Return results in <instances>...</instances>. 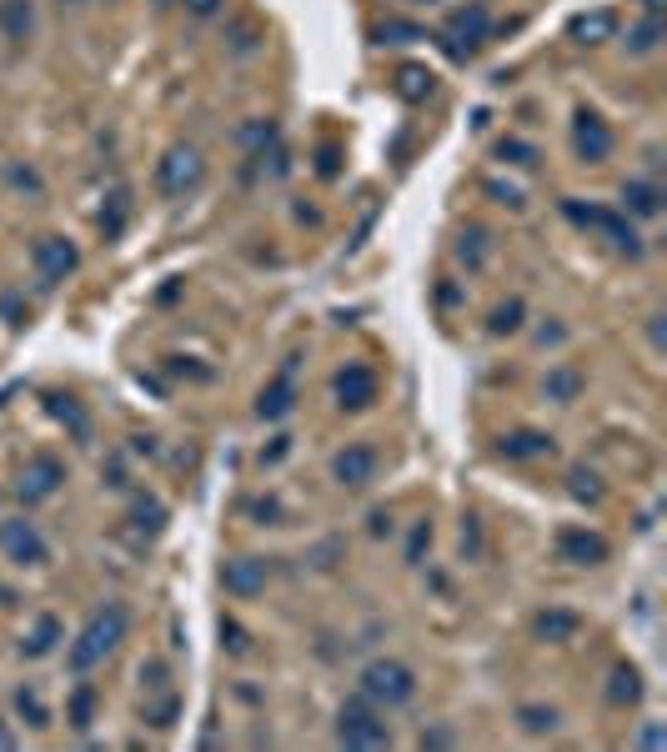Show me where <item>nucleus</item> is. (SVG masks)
<instances>
[{
  "instance_id": "f257e3e1",
  "label": "nucleus",
  "mask_w": 667,
  "mask_h": 752,
  "mask_svg": "<svg viewBox=\"0 0 667 752\" xmlns=\"http://www.w3.org/2000/svg\"><path fill=\"white\" fill-rule=\"evenodd\" d=\"M126 627H131V617H126V607L121 602H106V607H96L91 612V622L81 627V637L71 642V672H91L96 662H106L121 642H126Z\"/></svg>"
},
{
  "instance_id": "f03ea898",
  "label": "nucleus",
  "mask_w": 667,
  "mask_h": 752,
  "mask_svg": "<svg viewBox=\"0 0 667 752\" xmlns=\"http://www.w3.org/2000/svg\"><path fill=\"white\" fill-rule=\"evenodd\" d=\"M362 697H372L377 707H402V702H412V697H417V677H412V667H407V662H397V657H377V662H367V667H362Z\"/></svg>"
},
{
  "instance_id": "7ed1b4c3",
  "label": "nucleus",
  "mask_w": 667,
  "mask_h": 752,
  "mask_svg": "<svg viewBox=\"0 0 667 752\" xmlns=\"http://www.w3.org/2000/svg\"><path fill=\"white\" fill-rule=\"evenodd\" d=\"M337 742H342V747H387V742H392V727H387V717L377 712L372 697H352V702H342V712H337Z\"/></svg>"
},
{
  "instance_id": "20e7f679",
  "label": "nucleus",
  "mask_w": 667,
  "mask_h": 752,
  "mask_svg": "<svg viewBox=\"0 0 667 752\" xmlns=\"http://www.w3.org/2000/svg\"><path fill=\"white\" fill-rule=\"evenodd\" d=\"M206 181V161H201V151L196 146H171L161 161H156V186H161V196H191L196 186Z\"/></svg>"
},
{
  "instance_id": "39448f33",
  "label": "nucleus",
  "mask_w": 667,
  "mask_h": 752,
  "mask_svg": "<svg viewBox=\"0 0 667 752\" xmlns=\"http://www.w3.org/2000/svg\"><path fill=\"white\" fill-rule=\"evenodd\" d=\"M487 26H492V21H487V6H462V11H452V21L442 26L437 41H442V51H447L452 61H467V56L487 41Z\"/></svg>"
},
{
  "instance_id": "423d86ee",
  "label": "nucleus",
  "mask_w": 667,
  "mask_h": 752,
  "mask_svg": "<svg viewBox=\"0 0 667 752\" xmlns=\"http://www.w3.org/2000/svg\"><path fill=\"white\" fill-rule=\"evenodd\" d=\"M61 482H66V467H61V457H51V452H36V457L21 467V477H16V497H21L26 507H36V502H51V497L61 492Z\"/></svg>"
},
{
  "instance_id": "0eeeda50",
  "label": "nucleus",
  "mask_w": 667,
  "mask_h": 752,
  "mask_svg": "<svg viewBox=\"0 0 667 752\" xmlns=\"http://www.w3.org/2000/svg\"><path fill=\"white\" fill-rule=\"evenodd\" d=\"M0 552H6L16 567H41V562L51 557V547H46V537H41V527H36L31 517L0 522Z\"/></svg>"
},
{
  "instance_id": "6e6552de",
  "label": "nucleus",
  "mask_w": 667,
  "mask_h": 752,
  "mask_svg": "<svg viewBox=\"0 0 667 752\" xmlns=\"http://www.w3.org/2000/svg\"><path fill=\"white\" fill-rule=\"evenodd\" d=\"M562 211H567L577 226H597L602 236H612V246H617V251H627V256H642V241H637V231H632V226H627L617 211H597V206H577V201H567Z\"/></svg>"
},
{
  "instance_id": "1a4fd4ad",
  "label": "nucleus",
  "mask_w": 667,
  "mask_h": 752,
  "mask_svg": "<svg viewBox=\"0 0 667 752\" xmlns=\"http://www.w3.org/2000/svg\"><path fill=\"white\" fill-rule=\"evenodd\" d=\"M31 261H36V276H41L46 286H56V281H66V276L76 271V246H71L66 236H41V241L31 246Z\"/></svg>"
},
{
  "instance_id": "9d476101",
  "label": "nucleus",
  "mask_w": 667,
  "mask_h": 752,
  "mask_svg": "<svg viewBox=\"0 0 667 752\" xmlns=\"http://www.w3.org/2000/svg\"><path fill=\"white\" fill-rule=\"evenodd\" d=\"M331 477H337L342 487H367L377 477V452L367 442H347L337 457H331Z\"/></svg>"
},
{
  "instance_id": "9b49d317",
  "label": "nucleus",
  "mask_w": 667,
  "mask_h": 752,
  "mask_svg": "<svg viewBox=\"0 0 667 752\" xmlns=\"http://www.w3.org/2000/svg\"><path fill=\"white\" fill-rule=\"evenodd\" d=\"M557 557L572 562V567H597V562H607V542L587 527H562L557 532Z\"/></svg>"
},
{
  "instance_id": "f8f14e48",
  "label": "nucleus",
  "mask_w": 667,
  "mask_h": 752,
  "mask_svg": "<svg viewBox=\"0 0 667 752\" xmlns=\"http://www.w3.org/2000/svg\"><path fill=\"white\" fill-rule=\"evenodd\" d=\"M337 402H342V407H352V412L372 407V402H377V371H372V366H362V361L342 366V371H337Z\"/></svg>"
},
{
  "instance_id": "ddd939ff",
  "label": "nucleus",
  "mask_w": 667,
  "mask_h": 752,
  "mask_svg": "<svg viewBox=\"0 0 667 752\" xmlns=\"http://www.w3.org/2000/svg\"><path fill=\"white\" fill-rule=\"evenodd\" d=\"M221 582H226L231 597L251 602V597L266 592V562H256V557H231V562L221 567Z\"/></svg>"
},
{
  "instance_id": "4468645a",
  "label": "nucleus",
  "mask_w": 667,
  "mask_h": 752,
  "mask_svg": "<svg viewBox=\"0 0 667 752\" xmlns=\"http://www.w3.org/2000/svg\"><path fill=\"white\" fill-rule=\"evenodd\" d=\"M572 146H577V156L582 161H607L612 156V131H607V121L602 116H592V111H582L577 116V131H572Z\"/></svg>"
},
{
  "instance_id": "2eb2a0df",
  "label": "nucleus",
  "mask_w": 667,
  "mask_h": 752,
  "mask_svg": "<svg viewBox=\"0 0 667 752\" xmlns=\"http://www.w3.org/2000/svg\"><path fill=\"white\" fill-rule=\"evenodd\" d=\"M572 36H577L582 46L612 41V36H617V11H587V16H577V21H572Z\"/></svg>"
},
{
  "instance_id": "dca6fc26",
  "label": "nucleus",
  "mask_w": 667,
  "mask_h": 752,
  "mask_svg": "<svg viewBox=\"0 0 667 752\" xmlns=\"http://www.w3.org/2000/svg\"><path fill=\"white\" fill-rule=\"evenodd\" d=\"M547 452H552L547 432H507L502 437V457H512V462H532V457H547Z\"/></svg>"
},
{
  "instance_id": "f3484780",
  "label": "nucleus",
  "mask_w": 667,
  "mask_h": 752,
  "mask_svg": "<svg viewBox=\"0 0 667 752\" xmlns=\"http://www.w3.org/2000/svg\"><path fill=\"white\" fill-rule=\"evenodd\" d=\"M542 392H547V402H557V407L577 402V392H582V371H577V366H552L547 382H542Z\"/></svg>"
},
{
  "instance_id": "a211bd4d",
  "label": "nucleus",
  "mask_w": 667,
  "mask_h": 752,
  "mask_svg": "<svg viewBox=\"0 0 667 752\" xmlns=\"http://www.w3.org/2000/svg\"><path fill=\"white\" fill-rule=\"evenodd\" d=\"M31 26H36L31 0H0V31H6L11 41H26V36H31Z\"/></svg>"
},
{
  "instance_id": "6ab92c4d",
  "label": "nucleus",
  "mask_w": 667,
  "mask_h": 752,
  "mask_svg": "<svg viewBox=\"0 0 667 752\" xmlns=\"http://www.w3.org/2000/svg\"><path fill=\"white\" fill-rule=\"evenodd\" d=\"M56 642H61V617H51V612H41V617H36V627L26 632V642H21V652H26V657H46V652H51Z\"/></svg>"
},
{
  "instance_id": "aec40b11",
  "label": "nucleus",
  "mask_w": 667,
  "mask_h": 752,
  "mask_svg": "<svg viewBox=\"0 0 667 752\" xmlns=\"http://www.w3.org/2000/svg\"><path fill=\"white\" fill-rule=\"evenodd\" d=\"M622 206H627L632 216H657V211H662V191L647 186V181H627V186H622Z\"/></svg>"
},
{
  "instance_id": "412c9836",
  "label": "nucleus",
  "mask_w": 667,
  "mask_h": 752,
  "mask_svg": "<svg viewBox=\"0 0 667 752\" xmlns=\"http://www.w3.org/2000/svg\"><path fill=\"white\" fill-rule=\"evenodd\" d=\"M296 407V392H291V382L281 376V382H271L266 392H261V402H256V412L266 417V422H276V417H286Z\"/></svg>"
},
{
  "instance_id": "4be33fe9",
  "label": "nucleus",
  "mask_w": 667,
  "mask_h": 752,
  "mask_svg": "<svg viewBox=\"0 0 667 752\" xmlns=\"http://www.w3.org/2000/svg\"><path fill=\"white\" fill-rule=\"evenodd\" d=\"M397 96L412 101V106L427 101V96H432V71H427V66H402V71H397Z\"/></svg>"
},
{
  "instance_id": "5701e85b",
  "label": "nucleus",
  "mask_w": 667,
  "mask_h": 752,
  "mask_svg": "<svg viewBox=\"0 0 667 752\" xmlns=\"http://www.w3.org/2000/svg\"><path fill=\"white\" fill-rule=\"evenodd\" d=\"M572 632H577V617L562 612V607H547V612L537 617V637H547V642H567Z\"/></svg>"
},
{
  "instance_id": "b1692460",
  "label": "nucleus",
  "mask_w": 667,
  "mask_h": 752,
  "mask_svg": "<svg viewBox=\"0 0 667 752\" xmlns=\"http://www.w3.org/2000/svg\"><path fill=\"white\" fill-rule=\"evenodd\" d=\"M66 722H71V727H91V722H96V687H91V682H81V687L71 692Z\"/></svg>"
},
{
  "instance_id": "393cba45",
  "label": "nucleus",
  "mask_w": 667,
  "mask_h": 752,
  "mask_svg": "<svg viewBox=\"0 0 667 752\" xmlns=\"http://www.w3.org/2000/svg\"><path fill=\"white\" fill-rule=\"evenodd\" d=\"M607 697H612L617 707L637 702V697H642V677H637L632 667H612V687H607Z\"/></svg>"
},
{
  "instance_id": "a878e982",
  "label": "nucleus",
  "mask_w": 667,
  "mask_h": 752,
  "mask_svg": "<svg viewBox=\"0 0 667 752\" xmlns=\"http://www.w3.org/2000/svg\"><path fill=\"white\" fill-rule=\"evenodd\" d=\"M657 41H662V21H657V16H647V21H637V26L627 31V51H637V56H647Z\"/></svg>"
},
{
  "instance_id": "bb28decb",
  "label": "nucleus",
  "mask_w": 667,
  "mask_h": 752,
  "mask_svg": "<svg viewBox=\"0 0 667 752\" xmlns=\"http://www.w3.org/2000/svg\"><path fill=\"white\" fill-rule=\"evenodd\" d=\"M16 707H21V717H31V727H46V722H51V712H46V702H41L36 687H21V692H16Z\"/></svg>"
},
{
  "instance_id": "cd10ccee",
  "label": "nucleus",
  "mask_w": 667,
  "mask_h": 752,
  "mask_svg": "<svg viewBox=\"0 0 667 752\" xmlns=\"http://www.w3.org/2000/svg\"><path fill=\"white\" fill-rule=\"evenodd\" d=\"M176 712H181V697H176V692H166L161 702H146V722H151V727H171Z\"/></svg>"
},
{
  "instance_id": "c85d7f7f",
  "label": "nucleus",
  "mask_w": 667,
  "mask_h": 752,
  "mask_svg": "<svg viewBox=\"0 0 667 752\" xmlns=\"http://www.w3.org/2000/svg\"><path fill=\"white\" fill-rule=\"evenodd\" d=\"M527 732H557V707H517Z\"/></svg>"
},
{
  "instance_id": "c756f323",
  "label": "nucleus",
  "mask_w": 667,
  "mask_h": 752,
  "mask_svg": "<svg viewBox=\"0 0 667 752\" xmlns=\"http://www.w3.org/2000/svg\"><path fill=\"white\" fill-rule=\"evenodd\" d=\"M131 517H136V527H146V532H161V502L156 497H136V507H131Z\"/></svg>"
},
{
  "instance_id": "7c9ffc66",
  "label": "nucleus",
  "mask_w": 667,
  "mask_h": 752,
  "mask_svg": "<svg viewBox=\"0 0 667 752\" xmlns=\"http://www.w3.org/2000/svg\"><path fill=\"white\" fill-rule=\"evenodd\" d=\"M51 412H56V417H61L76 437H86V417H81V407H76L71 397H51Z\"/></svg>"
},
{
  "instance_id": "2f4dec72",
  "label": "nucleus",
  "mask_w": 667,
  "mask_h": 752,
  "mask_svg": "<svg viewBox=\"0 0 667 752\" xmlns=\"http://www.w3.org/2000/svg\"><path fill=\"white\" fill-rule=\"evenodd\" d=\"M497 156H502V161H512V166H537V151H532L527 141H512V136L497 146Z\"/></svg>"
},
{
  "instance_id": "473e14b6",
  "label": "nucleus",
  "mask_w": 667,
  "mask_h": 752,
  "mask_svg": "<svg viewBox=\"0 0 667 752\" xmlns=\"http://www.w3.org/2000/svg\"><path fill=\"white\" fill-rule=\"evenodd\" d=\"M517 326H522V301H507V306L492 311V331H497V336H507V331H517Z\"/></svg>"
},
{
  "instance_id": "72a5a7b5",
  "label": "nucleus",
  "mask_w": 667,
  "mask_h": 752,
  "mask_svg": "<svg viewBox=\"0 0 667 752\" xmlns=\"http://www.w3.org/2000/svg\"><path fill=\"white\" fill-rule=\"evenodd\" d=\"M432 547V527L427 522H417L412 527V542H407V562H422V552Z\"/></svg>"
},
{
  "instance_id": "f704fd0d",
  "label": "nucleus",
  "mask_w": 667,
  "mask_h": 752,
  "mask_svg": "<svg viewBox=\"0 0 667 752\" xmlns=\"http://www.w3.org/2000/svg\"><path fill=\"white\" fill-rule=\"evenodd\" d=\"M377 36H382V41H422V31H417V26H402V21H387Z\"/></svg>"
},
{
  "instance_id": "c9c22d12",
  "label": "nucleus",
  "mask_w": 667,
  "mask_h": 752,
  "mask_svg": "<svg viewBox=\"0 0 667 752\" xmlns=\"http://www.w3.org/2000/svg\"><path fill=\"white\" fill-rule=\"evenodd\" d=\"M572 492H577V497H592V502L602 497V487H597V477H592V472H582V467L572 472Z\"/></svg>"
},
{
  "instance_id": "e433bc0d",
  "label": "nucleus",
  "mask_w": 667,
  "mask_h": 752,
  "mask_svg": "<svg viewBox=\"0 0 667 752\" xmlns=\"http://www.w3.org/2000/svg\"><path fill=\"white\" fill-rule=\"evenodd\" d=\"M457 256H462V261H472V266H482V231H472V236H462V246H457Z\"/></svg>"
},
{
  "instance_id": "4c0bfd02",
  "label": "nucleus",
  "mask_w": 667,
  "mask_h": 752,
  "mask_svg": "<svg viewBox=\"0 0 667 752\" xmlns=\"http://www.w3.org/2000/svg\"><path fill=\"white\" fill-rule=\"evenodd\" d=\"M221 637H226V647H231V652H251V642H246V632H241L236 622H226V627H221Z\"/></svg>"
},
{
  "instance_id": "58836bf2",
  "label": "nucleus",
  "mask_w": 667,
  "mask_h": 752,
  "mask_svg": "<svg viewBox=\"0 0 667 752\" xmlns=\"http://www.w3.org/2000/svg\"><path fill=\"white\" fill-rule=\"evenodd\" d=\"M181 6H186L191 16H211V11H221V0H181Z\"/></svg>"
},
{
  "instance_id": "ea45409f",
  "label": "nucleus",
  "mask_w": 667,
  "mask_h": 752,
  "mask_svg": "<svg viewBox=\"0 0 667 752\" xmlns=\"http://www.w3.org/2000/svg\"><path fill=\"white\" fill-rule=\"evenodd\" d=\"M447 742H452V732H442V727H437V732H422V747H447Z\"/></svg>"
},
{
  "instance_id": "a19ab883",
  "label": "nucleus",
  "mask_w": 667,
  "mask_h": 752,
  "mask_svg": "<svg viewBox=\"0 0 667 752\" xmlns=\"http://www.w3.org/2000/svg\"><path fill=\"white\" fill-rule=\"evenodd\" d=\"M372 532H377V537H382V532H392V517H387V512H377V517H372Z\"/></svg>"
},
{
  "instance_id": "79ce46f5",
  "label": "nucleus",
  "mask_w": 667,
  "mask_h": 752,
  "mask_svg": "<svg viewBox=\"0 0 667 752\" xmlns=\"http://www.w3.org/2000/svg\"><path fill=\"white\" fill-rule=\"evenodd\" d=\"M0 747H16V732H6V727H0Z\"/></svg>"
},
{
  "instance_id": "37998d69",
  "label": "nucleus",
  "mask_w": 667,
  "mask_h": 752,
  "mask_svg": "<svg viewBox=\"0 0 667 752\" xmlns=\"http://www.w3.org/2000/svg\"><path fill=\"white\" fill-rule=\"evenodd\" d=\"M642 6H647V11H652V16H657V11H662V0H642Z\"/></svg>"
},
{
  "instance_id": "c03bdc74",
  "label": "nucleus",
  "mask_w": 667,
  "mask_h": 752,
  "mask_svg": "<svg viewBox=\"0 0 667 752\" xmlns=\"http://www.w3.org/2000/svg\"><path fill=\"white\" fill-rule=\"evenodd\" d=\"M422 6H427V0H422Z\"/></svg>"
}]
</instances>
